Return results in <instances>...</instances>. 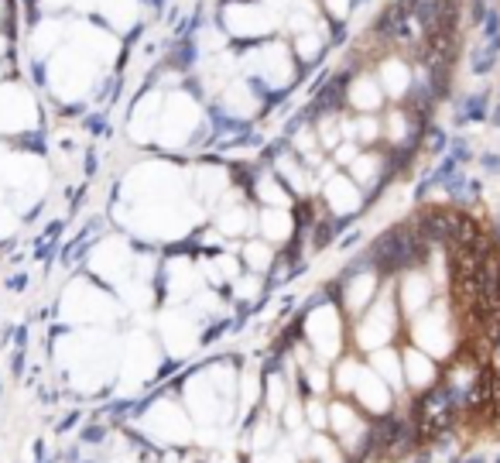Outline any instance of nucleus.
Listing matches in <instances>:
<instances>
[{
  "instance_id": "nucleus-1",
  "label": "nucleus",
  "mask_w": 500,
  "mask_h": 463,
  "mask_svg": "<svg viewBox=\"0 0 500 463\" xmlns=\"http://www.w3.org/2000/svg\"><path fill=\"white\" fill-rule=\"evenodd\" d=\"M298 333H302L305 347L312 350V357L329 367L347 353V316L329 292L319 302H312V309L298 319Z\"/></svg>"
},
{
  "instance_id": "nucleus-11",
  "label": "nucleus",
  "mask_w": 500,
  "mask_h": 463,
  "mask_svg": "<svg viewBox=\"0 0 500 463\" xmlns=\"http://www.w3.org/2000/svg\"><path fill=\"white\" fill-rule=\"evenodd\" d=\"M295 463H302V460H295Z\"/></svg>"
},
{
  "instance_id": "nucleus-5",
  "label": "nucleus",
  "mask_w": 500,
  "mask_h": 463,
  "mask_svg": "<svg viewBox=\"0 0 500 463\" xmlns=\"http://www.w3.org/2000/svg\"><path fill=\"white\" fill-rule=\"evenodd\" d=\"M319 199H322V206L332 213V220H336V223H343L347 216H357V213L364 210V203H366V196L357 189V182H353L347 172H329Z\"/></svg>"
},
{
  "instance_id": "nucleus-7",
  "label": "nucleus",
  "mask_w": 500,
  "mask_h": 463,
  "mask_svg": "<svg viewBox=\"0 0 500 463\" xmlns=\"http://www.w3.org/2000/svg\"><path fill=\"white\" fill-rule=\"evenodd\" d=\"M366 367L384 381L398 398H404V371H401V347H381L366 353Z\"/></svg>"
},
{
  "instance_id": "nucleus-4",
  "label": "nucleus",
  "mask_w": 500,
  "mask_h": 463,
  "mask_svg": "<svg viewBox=\"0 0 500 463\" xmlns=\"http://www.w3.org/2000/svg\"><path fill=\"white\" fill-rule=\"evenodd\" d=\"M349 402L360 408L364 415H370V419H387L394 408H398V395L391 391V388L366 367V361H364V371L357 374V385H353V391H349Z\"/></svg>"
},
{
  "instance_id": "nucleus-10",
  "label": "nucleus",
  "mask_w": 500,
  "mask_h": 463,
  "mask_svg": "<svg viewBox=\"0 0 500 463\" xmlns=\"http://www.w3.org/2000/svg\"><path fill=\"white\" fill-rule=\"evenodd\" d=\"M202 463H247V457H244L240 449H223V446H216V449H210V453L202 457Z\"/></svg>"
},
{
  "instance_id": "nucleus-3",
  "label": "nucleus",
  "mask_w": 500,
  "mask_h": 463,
  "mask_svg": "<svg viewBox=\"0 0 500 463\" xmlns=\"http://www.w3.org/2000/svg\"><path fill=\"white\" fill-rule=\"evenodd\" d=\"M326 432L339 443V449L349 457V463L370 460L374 419L364 415L349 398H339V395H329L326 398Z\"/></svg>"
},
{
  "instance_id": "nucleus-6",
  "label": "nucleus",
  "mask_w": 500,
  "mask_h": 463,
  "mask_svg": "<svg viewBox=\"0 0 500 463\" xmlns=\"http://www.w3.org/2000/svg\"><path fill=\"white\" fill-rule=\"evenodd\" d=\"M401 371H404V395H425L442 378V364L432 361L425 350L411 347V344L401 347Z\"/></svg>"
},
{
  "instance_id": "nucleus-9",
  "label": "nucleus",
  "mask_w": 500,
  "mask_h": 463,
  "mask_svg": "<svg viewBox=\"0 0 500 463\" xmlns=\"http://www.w3.org/2000/svg\"><path fill=\"white\" fill-rule=\"evenodd\" d=\"M274 257H278V248H271L268 240H261V237H250L247 244L240 248V265H244L250 275H264V278H268Z\"/></svg>"
},
{
  "instance_id": "nucleus-8",
  "label": "nucleus",
  "mask_w": 500,
  "mask_h": 463,
  "mask_svg": "<svg viewBox=\"0 0 500 463\" xmlns=\"http://www.w3.org/2000/svg\"><path fill=\"white\" fill-rule=\"evenodd\" d=\"M298 460L302 463H349V457L339 449V443L329 432H308Z\"/></svg>"
},
{
  "instance_id": "nucleus-2",
  "label": "nucleus",
  "mask_w": 500,
  "mask_h": 463,
  "mask_svg": "<svg viewBox=\"0 0 500 463\" xmlns=\"http://www.w3.org/2000/svg\"><path fill=\"white\" fill-rule=\"evenodd\" d=\"M401 329H404V319L398 312V302H394L391 278H387L381 295L353 319V333H349L353 336V353H374L381 347H394Z\"/></svg>"
}]
</instances>
